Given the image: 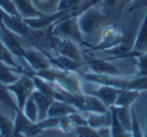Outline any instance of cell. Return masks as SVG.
<instances>
[{"label":"cell","instance_id":"26","mask_svg":"<svg viewBox=\"0 0 147 137\" xmlns=\"http://www.w3.org/2000/svg\"><path fill=\"white\" fill-rule=\"evenodd\" d=\"M0 62L1 63H6L8 66H13V67H22V65L17 63L15 56L13 55V52L4 45V43L0 40Z\"/></svg>","mask_w":147,"mask_h":137},{"label":"cell","instance_id":"7","mask_svg":"<svg viewBox=\"0 0 147 137\" xmlns=\"http://www.w3.org/2000/svg\"><path fill=\"white\" fill-rule=\"evenodd\" d=\"M24 60L28 62V66H29L30 70L34 73L45 70V69H50V67H54L51 63V60H50V56L45 52H43V51L34 48V47L25 48Z\"/></svg>","mask_w":147,"mask_h":137},{"label":"cell","instance_id":"1","mask_svg":"<svg viewBox=\"0 0 147 137\" xmlns=\"http://www.w3.org/2000/svg\"><path fill=\"white\" fill-rule=\"evenodd\" d=\"M80 77L84 81L94 82L99 85H110L118 89H132V91L143 92L147 91V76H136L125 77V76H103L94 73H80Z\"/></svg>","mask_w":147,"mask_h":137},{"label":"cell","instance_id":"18","mask_svg":"<svg viewBox=\"0 0 147 137\" xmlns=\"http://www.w3.org/2000/svg\"><path fill=\"white\" fill-rule=\"evenodd\" d=\"M32 98H33V100L36 102V104H37L38 121H43V119H45V118L48 117V110H50V107H51V103L54 102V99L50 98V96H47V95H44L43 92L37 91V89L33 91Z\"/></svg>","mask_w":147,"mask_h":137},{"label":"cell","instance_id":"28","mask_svg":"<svg viewBox=\"0 0 147 137\" xmlns=\"http://www.w3.org/2000/svg\"><path fill=\"white\" fill-rule=\"evenodd\" d=\"M131 137H144V132L140 126V121L138 118L136 111L132 108V128H131Z\"/></svg>","mask_w":147,"mask_h":137},{"label":"cell","instance_id":"9","mask_svg":"<svg viewBox=\"0 0 147 137\" xmlns=\"http://www.w3.org/2000/svg\"><path fill=\"white\" fill-rule=\"evenodd\" d=\"M1 22L6 25V27H8L13 33H15L17 36H19L22 40H25L30 32H32V27L26 23L22 17L19 15H11V14L3 11L1 14Z\"/></svg>","mask_w":147,"mask_h":137},{"label":"cell","instance_id":"25","mask_svg":"<svg viewBox=\"0 0 147 137\" xmlns=\"http://www.w3.org/2000/svg\"><path fill=\"white\" fill-rule=\"evenodd\" d=\"M33 4L37 7L43 14H54L59 11V4L62 0H32Z\"/></svg>","mask_w":147,"mask_h":137},{"label":"cell","instance_id":"13","mask_svg":"<svg viewBox=\"0 0 147 137\" xmlns=\"http://www.w3.org/2000/svg\"><path fill=\"white\" fill-rule=\"evenodd\" d=\"M94 84V82H92ZM120 89L118 88H114V86H110V85H99V84H94V88L91 92H87L88 95H92L98 98L103 104L106 107H111L114 106V102H115V98L118 95Z\"/></svg>","mask_w":147,"mask_h":137},{"label":"cell","instance_id":"8","mask_svg":"<svg viewBox=\"0 0 147 137\" xmlns=\"http://www.w3.org/2000/svg\"><path fill=\"white\" fill-rule=\"evenodd\" d=\"M0 40L4 43V45L13 52V55L15 58L24 59L25 55V47L22 45L21 43V37L17 36L15 33H13L8 27H6V25L0 21Z\"/></svg>","mask_w":147,"mask_h":137},{"label":"cell","instance_id":"32","mask_svg":"<svg viewBox=\"0 0 147 137\" xmlns=\"http://www.w3.org/2000/svg\"><path fill=\"white\" fill-rule=\"evenodd\" d=\"M84 0H62L59 4V11H69L74 10L83 3Z\"/></svg>","mask_w":147,"mask_h":137},{"label":"cell","instance_id":"23","mask_svg":"<svg viewBox=\"0 0 147 137\" xmlns=\"http://www.w3.org/2000/svg\"><path fill=\"white\" fill-rule=\"evenodd\" d=\"M0 104H3L7 108H10L14 114L19 110L18 104H17V100L13 99V93L8 91L7 85H4L3 82H0Z\"/></svg>","mask_w":147,"mask_h":137},{"label":"cell","instance_id":"17","mask_svg":"<svg viewBox=\"0 0 147 137\" xmlns=\"http://www.w3.org/2000/svg\"><path fill=\"white\" fill-rule=\"evenodd\" d=\"M17 11H18L19 17H22L24 19L28 18H38L44 14L41 13L40 10H37V7L33 4L32 0H13Z\"/></svg>","mask_w":147,"mask_h":137},{"label":"cell","instance_id":"4","mask_svg":"<svg viewBox=\"0 0 147 137\" xmlns=\"http://www.w3.org/2000/svg\"><path fill=\"white\" fill-rule=\"evenodd\" d=\"M99 6L100 4L91 7L77 17L78 25H80V29H81V33L84 34V37H88L91 34H94L102 26L105 19H106V13Z\"/></svg>","mask_w":147,"mask_h":137},{"label":"cell","instance_id":"12","mask_svg":"<svg viewBox=\"0 0 147 137\" xmlns=\"http://www.w3.org/2000/svg\"><path fill=\"white\" fill-rule=\"evenodd\" d=\"M52 52H55L57 55L66 56V58H70L76 62H85L83 53H81V49H80V44H77L71 40L59 39L57 45L54 47Z\"/></svg>","mask_w":147,"mask_h":137},{"label":"cell","instance_id":"27","mask_svg":"<svg viewBox=\"0 0 147 137\" xmlns=\"http://www.w3.org/2000/svg\"><path fill=\"white\" fill-rule=\"evenodd\" d=\"M22 112L26 115L28 119H30L32 122H38V110H37V104H36V102L33 100V98H30L26 100L25 103V107L22 108Z\"/></svg>","mask_w":147,"mask_h":137},{"label":"cell","instance_id":"31","mask_svg":"<svg viewBox=\"0 0 147 137\" xmlns=\"http://www.w3.org/2000/svg\"><path fill=\"white\" fill-rule=\"evenodd\" d=\"M74 129H76V126H74V124H73V121L70 119L69 115L59 118V128H58V130H62L63 133H70Z\"/></svg>","mask_w":147,"mask_h":137},{"label":"cell","instance_id":"11","mask_svg":"<svg viewBox=\"0 0 147 137\" xmlns=\"http://www.w3.org/2000/svg\"><path fill=\"white\" fill-rule=\"evenodd\" d=\"M85 69H88V73H94V74H103V76H122L120 69L111 63L109 59H99V58H92L90 60H85Z\"/></svg>","mask_w":147,"mask_h":137},{"label":"cell","instance_id":"34","mask_svg":"<svg viewBox=\"0 0 147 137\" xmlns=\"http://www.w3.org/2000/svg\"><path fill=\"white\" fill-rule=\"evenodd\" d=\"M146 103H147V99H146ZM144 137H147V107H146V130H144Z\"/></svg>","mask_w":147,"mask_h":137},{"label":"cell","instance_id":"19","mask_svg":"<svg viewBox=\"0 0 147 137\" xmlns=\"http://www.w3.org/2000/svg\"><path fill=\"white\" fill-rule=\"evenodd\" d=\"M78 111L76 107H73L71 104L62 102V100H57L54 99V102L51 103V107L48 110V117L52 118H62V117H67L73 112Z\"/></svg>","mask_w":147,"mask_h":137},{"label":"cell","instance_id":"22","mask_svg":"<svg viewBox=\"0 0 147 137\" xmlns=\"http://www.w3.org/2000/svg\"><path fill=\"white\" fill-rule=\"evenodd\" d=\"M0 137H26L18 134L14 128V119L7 118L4 114L0 112Z\"/></svg>","mask_w":147,"mask_h":137},{"label":"cell","instance_id":"24","mask_svg":"<svg viewBox=\"0 0 147 137\" xmlns=\"http://www.w3.org/2000/svg\"><path fill=\"white\" fill-rule=\"evenodd\" d=\"M114 107V106H113ZM117 118L127 132H131L132 128V107H114Z\"/></svg>","mask_w":147,"mask_h":137},{"label":"cell","instance_id":"2","mask_svg":"<svg viewBox=\"0 0 147 137\" xmlns=\"http://www.w3.org/2000/svg\"><path fill=\"white\" fill-rule=\"evenodd\" d=\"M34 73V72H33ZM36 76L41 77V78L50 81L52 84L61 86L62 89L71 93H84L83 85L84 80L80 77L78 73H71V72H65L57 67H50L41 72H36Z\"/></svg>","mask_w":147,"mask_h":137},{"label":"cell","instance_id":"20","mask_svg":"<svg viewBox=\"0 0 147 137\" xmlns=\"http://www.w3.org/2000/svg\"><path fill=\"white\" fill-rule=\"evenodd\" d=\"M139 98V92L132 89H120L114 102V107H132Z\"/></svg>","mask_w":147,"mask_h":137},{"label":"cell","instance_id":"30","mask_svg":"<svg viewBox=\"0 0 147 137\" xmlns=\"http://www.w3.org/2000/svg\"><path fill=\"white\" fill-rule=\"evenodd\" d=\"M135 59H136V67H138L136 76H147V52H139Z\"/></svg>","mask_w":147,"mask_h":137},{"label":"cell","instance_id":"6","mask_svg":"<svg viewBox=\"0 0 147 137\" xmlns=\"http://www.w3.org/2000/svg\"><path fill=\"white\" fill-rule=\"evenodd\" d=\"M7 88H8V91L15 96V100H17V104H18L19 110H22V108L25 107L26 100L32 96L33 91L36 89L32 76H30L29 73L21 74V77H19L14 84L7 85Z\"/></svg>","mask_w":147,"mask_h":137},{"label":"cell","instance_id":"21","mask_svg":"<svg viewBox=\"0 0 147 137\" xmlns=\"http://www.w3.org/2000/svg\"><path fill=\"white\" fill-rule=\"evenodd\" d=\"M146 49H147V7L144 17H143V21H142V25L139 27V32H138V36H136L134 43V51L144 52Z\"/></svg>","mask_w":147,"mask_h":137},{"label":"cell","instance_id":"5","mask_svg":"<svg viewBox=\"0 0 147 137\" xmlns=\"http://www.w3.org/2000/svg\"><path fill=\"white\" fill-rule=\"evenodd\" d=\"M124 39H125V34L114 23V25H107L106 27H103L102 34H100V40H99V43L96 45H91V44L85 43V41L83 43V45L88 47L90 52H95V51L105 52V51L111 49L115 45H118Z\"/></svg>","mask_w":147,"mask_h":137},{"label":"cell","instance_id":"29","mask_svg":"<svg viewBox=\"0 0 147 137\" xmlns=\"http://www.w3.org/2000/svg\"><path fill=\"white\" fill-rule=\"evenodd\" d=\"M73 132L76 133L77 137H102L96 129H92L88 125H85V126H77Z\"/></svg>","mask_w":147,"mask_h":137},{"label":"cell","instance_id":"14","mask_svg":"<svg viewBox=\"0 0 147 137\" xmlns=\"http://www.w3.org/2000/svg\"><path fill=\"white\" fill-rule=\"evenodd\" d=\"M48 56H50V60H51L54 67L65 70V72L78 73V74L83 72V67H85V63H87V62H76V60L62 56V55H57V56L48 55Z\"/></svg>","mask_w":147,"mask_h":137},{"label":"cell","instance_id":"10","mask_svg":"<svg viewBox=\"0 0 147 137\" xmlns=\"http://www.w3.org/2000/svg\"><path fill=\"white\" fill-rule=\"evenodd\" d=\"M14 128L18 134H22L26 137H34L43 132L37 122H32L30 119H28L21 110H18L14 114Z\"/></svg>","mask_w":147,"mask_h":137},{"label":"cell","instance_id":"15","mask_svg":"<svg viewBox=\"0 0 147 137\" xmlns=\"http://www.w3.org/2000/svg\"><path fill=\"white\" fill-rule=\"evenodd\" d=\"M28 70L24 66L22 67H13V66H8L0 62V82H3L4 85H11L21 77V74H24Z\"/></svg>","mask_w":147,"mask_h":137},{"label":"cell","instance_id":"33","mask_svg":"<svg viewBox=\"0 0 147 137\" xmlns=\"http://www.w3.org/2000/svg\"><path fill=\"white\" fill-rule=\"evenodd\" d=\"M118 1H120V0H102L100 6L103 7V10H110V8H113Z\"/></svg>","mask_w":147,"mask_h":137},{"label":"cell","instance_id":"3","mask_svg":"<svg viewBox=\"0 0 147 137\" xmlns=\"http://www.w3.org/2000/svg\"><path fill=\"white\" fill-rule=\"evenodd\" d=\"M52 33L59 39L71 40V41H74L80 45H83V43L85 41L84 34L81 33V29H80V25H78V18L77 17L66 15L62 19L55 22L52 25Z\"/></svg>","mask_w":147,"mask_h":137},{"label":"cell","instance_id":"16","mask_svg":"<svg viewBox=\"0 0 147 137\" xmlns=\"http://www.w3.org/2000/svg\"><path fill=\"white\" fill-rule=\"evenodd\" d=\"M87 118V125L92 129L110 128L111 124V114L109 112H84Z\"/></svg>","mask_w":147,"mask_h":137}]
</instances>
